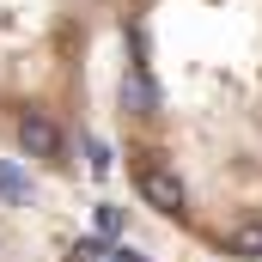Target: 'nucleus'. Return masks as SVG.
Segmentation results:
<instances>
[{"label":"nucleus","instance_id":"1","mask_svg":"<svg viewBox=\"0 0 262 262\" xmlns=\"http://www.w3.org/2000/svg\"><path fill=\"white\" fill-rule=\"evenodd\" d=\"M61 128H55V116L49 110H18V152L25 159H37V165H55L61 159Z\"/></svg>","mask_w":262,"mask_h":262},{"label":"nucleus","instance_id":"2","mask_svg":"<svg viewBox=\"0 0 262 262\" xmlns=\"http://www.w3.org/2000/svg\"><path fill=\"white\" fill-rule=\"evenodd\" d=\"M134 189L146 207H159V213H183V177L165 165V159H152V165H140V177H134Z\"/></svg>","mask_w":262,"mask_h":262},{"label":"nucleus","instance_id":"3","mask_svg":"<svg viewBox=\"0 0 262 262\" xmlns=\"http://www.w3.org/2000/svg\"><path fill=\"white\" fill-rule=\"evenodd\" d=\"M0 195L6 201H31V177H25L12 159H0Z\"/></svg>","mask_w":262,"mask_h":262},{"label":"nucleus","instance_id":"4","mask_svg":"<svg viewBox=\"0 0 262 262\" xmlns=\"http://www.w3.org/2000/svg\"><path fill=\"white\" fill-rule=\"evenodd\" d=\"M122 232V213L116 207H98V238H116Z\"/></svg>","mask_w":262,"mask_h":262}]
</instances>
